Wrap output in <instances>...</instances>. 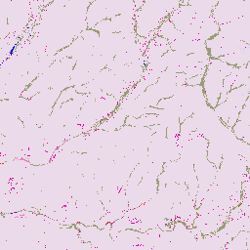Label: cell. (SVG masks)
<instances>
[{
  "label": "cell",
  "mask_w": 250,
  "mask_h": 250,
  "mask_svg": "<svg viewBox=\"0 0 250 250\" xmlns=\"http://www.w3.org/2000/svg\"><path fill=\"white\" fill-rule=\"evenodd\" d=\"M181 1H145L135 13V32L138 36L146 38L151 32H157L161 23L170 14L179 8Z\"/></svg>",
  "instance_id": "obj_1"
},
{
  "label": "cell",
  "mask_w": 250,
  "mask_h": 250,
  "mask_svg": "<svg viewBox=\"0 0 250 250\" xmlns=\"http://www.w3.org/2000/svg\"><path fill=\"white\" fill-rule=\"evenodd\" d=\"M233 67L220 59H210L203 75L201 86L206 103L212 108L217 106L224 79L232 71Z\"/></svg>",
  "instance_id": "obj_2"
},
{
  "label": "cell",
  "mask_w": 250,
  "mask_h": 250,
  "mask_svg": "<svg viewBox=\"0 0 250 250\" xmlns=\"http://www.w3.org/2000/svg\"><path fill=\"white\" fill-rule=\"evenodd\" d=\"M249 85H242L231 89L229 92L226 101L217 104L214 108L217 116L229 128H232L235 124L239 112L249 99Z\"/></svg>",
  "instance_id": "obj_3"
},
{
  "label": "cell",
  "mask_w": 250,
  "mask_h": 250,
  "mask_svg": "<svg viewBox=\"0 0 250 250\" xmlns=\"http://www.w3.org/2000/svg\"><path fill=\"white\" fill-rule=\"evenodd\" d=\"M245 16H250V1L248 0L218 1L211 15L219 26Z\"/></svg>",
  "instance_id": "obj_4"
},
{
  "label": "cell",
  "mask_w": 250,
  "mask_h": 250,
  "mask_svg": "<svg viewBox=\"0 0 250 250\" xmlns=\"http://www.w3.org/2000/svg\"><path fill=\"white\" fill-rule=\"evenodd\" d=\"M219 28H220L219 24L215 21V20L212 17L205 19L200 25L197 40L206 42L207 40L211 39L219 32Z\"/></svg>",
  "instance_id": "obj_6"
},
{
  "label": "cell",
  "mask_w": 250,
  "mask_h": 250,
  "mask_svg": "<svg viewBox=\"0 0 250 250\" xmlns=\"http://www.w3.org/2000/svg\"><path fill=\"white\" fill-rule=\"evenodd\" d=\"M156 35L166 39L169 43H171L177 40L182 35V33L175 27V25L169 21V19H166L158 27Z\"/></svg>",
  "instance_id": "obj_7"
},
{
  "label": "cell",
  "mask_w": 250,
  "mask_h": 250,
  "mask_svg": "<svg viewBox=\"0 0 250 250\" xmlns=\"http://www.w3.org/2000/svg\"><path fill=\"white\" fill-rule=\"evenodd\" d=\"M249 99L246 101L241 111L239 112L237 121L232 126L231 131L236 137V139L243 141L246 144H249Z\"/></svg>",
  "instance_id": "obj_5"
}]
</instances>
